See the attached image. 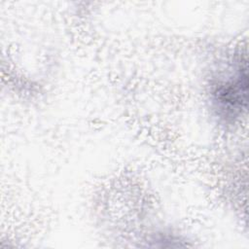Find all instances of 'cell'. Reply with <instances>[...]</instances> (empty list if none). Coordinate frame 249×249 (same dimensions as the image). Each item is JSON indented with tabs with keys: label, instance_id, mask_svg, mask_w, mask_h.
I'll use <instances>...</instances> for the list:
<instances>
[{
	"label": "cell",
	"instance_id": "cell-1",
	"mask_svg": "<svg viewBox=\"0 0 249 249\" xmlns=\"http://www.w3.org/2000/svg\"><path fill=\"white\" fill-rule=\"evenodd\" d=\"M247 75L246 63L235 62L233 68L219 80L214 92L213 101L223 117H236L246 106Z\"/></svg>",
	"mask_w": 249,
	"mask_h": 249
}]
</instances>
